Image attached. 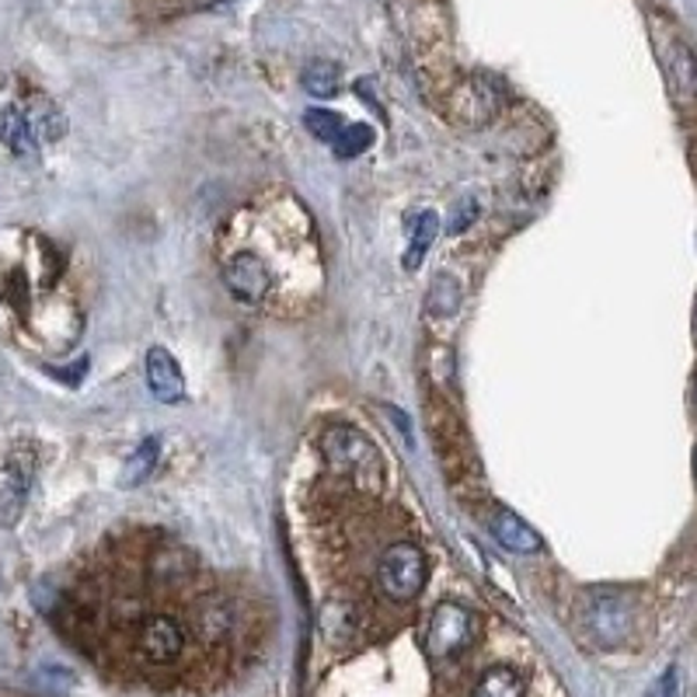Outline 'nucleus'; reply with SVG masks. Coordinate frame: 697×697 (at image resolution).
<instances>
[{"mask_svg":"<svg viewBox=\"0 0 697 697\" xmlns=\"http://www.w3.org/2000/svg\"><path fill=\"white\" fill-rule=\"evenodd\" d=\"M304 126L310 130V136L325 140L328 147H331V143L342 136V130H346L349 123H346V119H342L339 112H331V109H307V112H304Z\"/></svg>","mask_w":697,"mask_h":697,"instance_id":"obj_16","label":"nucleus"},{"mask_svg":"<svg viewBox=\"0 0 697 697\" xmlns=\"http://www.w3.org/2000/svg\"><path fill=\"white\" fill-rule=\"evenodd\" d=\"M457 213H464V216H457V221L450 224V234H461V230L471 224V216H474V199H468V203H464L461 209H457Z\"/></svg>","mask_w":697,"mask_h":697,"instance_id":"obj_20","label":"nucleus"},{"mask_svg":"<svg viewBox=\"0 0 697 697\" xmlns=\"http://www.w3.org/2000/svg\"><path fill=\"white\" fill-rule=\"evenodd\" d=\"M426 580H429V562L422 555V547L412 541L391 544L377 562L380 593L394 599V604H412V599L426 590Z\"/></svg>","mask_w":697,"mask_h":697,"instance_id":"obj_2","label":"nucleus"},{"mask_svg":"<svg viewBox=\"0 0 697 697\" xmlns=\"http://www.w3.org/2000/svg\"><path fill=\"white\" fill-rule=\"evenodd\" d=\"M196 628H199L203 638L216 642L234 628V614H230L227 604H221V599H203V604L196 607Z\"/></svg>","mask_w":697,"mask_h":697,"instance_id":"obj_12","label":"nucleus"},{"mask_svg":"<svg viewBox=\"0 0 697 697\" xmlns=\"http://www.w3.org/2000/svg\"><path fill=\"white\" fill-rule=\"evenodd\" d=\"M151 568L157 580L164 583H175V580H185L188 568H192V555L185 547H157L154 558H151Z\"/></svg>","mask_w":697,"mask_h":697,"instance_id":"obj_14","label":"nucleus"},{"mask_svg":"<svg viewBox=\"0 0 697 697\" xmlns=\"http://www.w3.org/2000/svg\"><path fill=\"white\" fill-rule=\"evenodd\" d=\"M224 286L237 297V300H245V304H262L269 297L273 290V276H269V266L262 262L258 255L252 252H242V255H234L227 262V269H224Z\"/></svg>","mask_w":697,"mask_h":697,"instance_id":"obj_5","label":"nucleus"},{"mask_svg":"<svg viewBox=\"0 0 697 697\" xmlns=\"http://www.w3.org/2000/svg\"><path fill=\"white\" fill-rule=\"evenodd\" d=\"M182 648H185V632H182V624L175 617L151 614V617L140 621V628H136V653L147 659V663L167 666V663H175L182 656Z\"/></svg>","mask_w":697,"mask_h":697,"instance_id":"obj_4","label":"nucleus"},{"mask_svg":"<svg viewBox=\"0 0 697 697\" xmlns=\"http://www.w3.org/2000/svg\"><path fill=\"white\" fill-rule=\"evenodd\" d=\"M457 307H461V286H457V279H450V276H437V283H432V290H429V315L450 318V315H457Z\"/></svg>","mask_w":697,"mask_h":697,"instance_id":"obj_17","label":"nucleus"},{"mask_svg":"<svg viewBox=\"0 0 697 697\" xmlns=\"http://www.w3.org/2000/svg\"><path fill=\"white\" fill-rule=\"evenodd\" d=\"M586 628L599 645H617L632 628V611L617 596H596L586 611Z\"/></svg>","mask_w":697,"mask_h":697,"instance_id":"obj_6","label":"nucleus"},{"mask_svg":"<svg viewBox=\"0 0 697 697\" xmlns=\"http://www.w3.org/2000/svg\"><path fill=\"white\" fill-rule=\"evenodd\" d=\"M147 388L161 404H178L185 398V373L164 346H154L147 352Z\"/></svg>","mask_w":697,"mask_h":697,"instance_id":"obj_7","label":"nucleus"},{"mask_svg":"<svg viewBox=\"0 0 697 697\" xmlns=\"http://www.w3.org/2000/svg\"><path fill=\"white\" fill-rule=\"evenodd\" d=\"M321 453L328 468L352 482L359 492H377L383 482V457L380 450L363 437L359 429L349 426H331L321 440Z\"/></svg>","mask_w":697,"mask_h":697,"instance_id":"obj_1","label":"nucleus"},{"mask_svg":"<svg viewBox=\"0 0 697 697\" xmlns=\"http://www.w3.org/2000/svg\"><path fill=\"white\" fill-rule=\"evenodd\" d=\"M648 697H680V673L677 669H666L663 680L653 687V694Z\"/></svg>","mask_w":697,"mask_h":697,"instance_id":"obj_19","label":"nucleus"},{"mask_svg":"<svg viewBox=\"0 0 697 697\" xmlns=\"http://www.w3.org/2000/svg\"><path fill=\"white\" fill-rule=\"evenodd\" d=\"M474 632H478L474 614L464 604H453V599H447V604H440L437 611L429 614V624H426V653L432 659H453V656H461L464 648L474 642Z\"/></svg>","mask_w":697,"mask_h":697,"instance_id":"obj_3","label":"nucleus"},{"mask_svg":"<svg viewBox=\"0 0 697 697\" xmlns=\"http://www.w3.org/2000/svg\"><path fill=\"white\" fill-rule=\"evenodd\" d=\"M437 234H440V216L432 209H419L412 216V245H408V252H404V269L422 266V258L432 248V242H437Z\"/></svg>","mask_w":697,"mask_h":697,"instance_id":"obj_11","label":"nucleus"},{"mask_svg":"<svg viewBox=\"0 0 697 697\" xmlns=\"http://www.w3.org/2000/svg\"><path fill=\"white\" fill-rule=\"evenodd\" d=\"M157 457H161V440L157 437H147L140 447H136V453L126 461V474H123V485H130V489H136L143 478H147L151 471H154V464H157Z\"/></svg>","mask_w":697,"mask_h":697,"instance_id":"obj_15","label":"nucleus"},{"mask_svg":"<svg viewBox=\"0 0 697 697\" xmlns=\"http://www.w3.org/2000/svg\"><path fill=\"white\" fill-rule=\"evenodd\" d=\"M492 534H495V541L502 547L513 551V555H537V551L544 547V541H541V534L534 531V526L523 523L510 510H495V516H492Z\"/></svg>","mask_w":697,"mask_h":697,"instance_id":"obj_9","label":"nucleus"},{"mask_svg":"<svg viewBox=\"0 0 697 697\" xmlns=\"http://www.w3.org/2000/svg\"><path fill=\"white\" fill-rule=\"evenodd\" d=\"M304 88H307V94H315V99H331V94H339V88H342L339 66L315 60L304 70Z\"/></svg>","mask_w":697,"mask_h":697,"instance_id":"obj_13","label":"nucleus"},{"mask_svg":"<svg viewBox=\"0 0 697 697\" xmlns=\"http://www.w3.org/2000/svg\"><path fill=\"white\" fill-rule=\"evenodd\" d=\"M0 143L21 161H35L39 157V133L32 126V119L21 112L18 105L0 109Z\"/></svg>","mask_w":697,"mask_h":697,"instance_id":"obj_8","label":"nucleus"},{"mask_svg":"<svg viewBox=\"0 0 697 697\" xmlns=\"http://www.w3.org/2000/svg\"><path fill=\"white\" fill-rule=\"evenodd\" d=\"M370 143H373V133L363 123H349L342 130V136L331 143V151L339 154L342 161H349V157H359L363 151H370Z\"/></svg>","mask_w":697,"mask_h":697,"instance_id":"obj_18","label":"nucleus"},{"mask_svg":"<svg viewBox=\"0 0 697 697\" xmlns=\"http://www.w3.org/2000/svg\"><path fill=\"white\" fill-rule=\"evenodd\" d=\"M523 677L513 666H489L482 677H478L471 697H523Z\"/></svg>","mask_w":697,"mask_h":697,"instance_id":"obj_10","label":"nucleus"}]
</instances>
